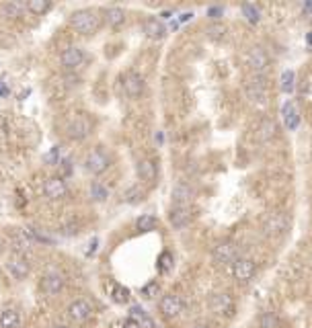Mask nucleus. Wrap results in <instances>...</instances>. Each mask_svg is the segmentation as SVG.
Listing matches in <instances>:
<instances>
[{
  "label": "nucleus",
  "instance_id": "18",
  "mask_svg": "<svg viewBox=\"0 0 312 328\" xmlns=\"http://www.w3.org/2000/svg\"><path fill=\"white\" fill-rule=\"evenodd\" d=\"M193 189L187 185V183H177L175 187H172V193H170V197H172V201H175V205H187L191 199H193Z\"/></svg>",
  "mask_w": 312,
  "mask_h": 328
},
{
  "label": "nucleus",
  "instance_id": "33",
  "mask_svg": "<svg viewBox=\"0 0 312 328\" xmlns=\"http://www.w3.org/2000/svg\"><path fill=\"white\" fill-rule=\"evenodd\" d=\"M90 197L95 199V201H105V199L109 197L107 187H103L101 183H92L90 185Z\"/></svg>",
  "mask_w": 312,
  "mask_h": 328
},
{
  "label": "nucleus",
  "instance_id": "20",
  "mask_svg": "<svg viewBox=\"0 0 312 328\" xmlns=\"http://www.w3.org/2000/svg\"><path fill=\"white\" fill-rule=\"evenodd\" d=\"M156 164L152 160H140L138 162V177H140L144 183H152L156 179Z\"/></svg>",
  "mask_w": 312,
  "mask_h": 328
},
{
  "label": "nucleus",
  "instance_id": "42",
  "mask_svg": "<svg viewBox=\"0 0 312 328\" xmlns=\"http://www.w3.org/2000/svg\"><path fill=\"white\" fill-rule=\"evenodd\" d=\"M310 13H312V0L304 4V15H310Z\"/></svg>",
  "mask_w": 312,
  "mask_h": 328
},
{
  "label": "nucleus",
  "instance_id": "32",
  "mask_svg": "<svg viewBox=\"0 0 312 328\" xmlns=\"http://www.w3.org/2000/svg\"><path fill=\"white\" fill-rule=\"evenodd\" d=\"M240 13H242V17H245L249 23H259V19H261V13H259V8L255 4H242L240 6Z\"/></svg>",
  "mask_w": 312,
  "mask_h": 328
},
{
  "label": "nucleus",
  "instance_id": "2",
  "mask_svg": "<svg viewBox=\"0 0 312 328\" xmlns=\"http://www.w3.org/2000/svg\"><path fill=\"white\" fill-rule=\"evenodd\" d=\"M99 15L95 10H76L70 17V25L83 35H90L99 29Z\"/></svg>",
  "mask_w": 312,
  "mask_h": 328
},
{
  "label": "nucleus",
  "instance_id": "13",
  "mask_svg": "<svg viewBox=\"0 0 312 328\" xmlns=\"http://www.w3.org/2000/svg\"><path fill=\"white\" fill-rule=\"evenodd\" d=\"M29 261L25 259L23 254H15V256H10L8 263H6V271L13 275L15 279H25L29 275Z\"/></svg>",
  "mask_w": 312,
  "mask_h": 328
},
{
  "label": "nucleus",
  "instance_id": "41",
  "mask_svg": "<svg viewBox=\"0 0 312 328\" xmlns=\"http://www.w3.org/2000/svg\"><path fill=\"white\" fill-rule=\"evenodd\" d=\"M191 17H193L191 13H185V15L179 17V21H181V23H187V21H191Z\"/></svg>",
  "mask_w": 312,
  "mask_h": 328
},
{
  "label": "nucleus",
  "instance_id": "17",
  "mask_svg": "<svg viewBox=\"0 0 312 328\" xmlns=\"http://www.w3.org/2000/svg\"><path fill=\"white\" fill-rule=\"evenodd\" d=\"M83 60H85V54H83V50H80V48H66L62 52V55H60V62H62V66L66 70L78 68L80 64H83Z\"/></svg>",
  "mask_w": 312,
  "mask_h": 328
},
{
  "label": "nucleus",
  "instance_id": "27",
  "mask_svg": "<svg viewBox=\"0 0 312 328\" xmlns=\"http://www.w3.org/2000/svg\"><path fill=\"white\" fill-rule=\"evenodd\" d=\"M172 265H175V259H172V254L169 252V250H165L163 254L158 256V273L160 275H167V273H170V269H172Z\"/></svg>",
  "mask_w": 312,
  "mask_h": 328
},
{
  "label": "nucleus",
  "instance_id": "28",
  "mask_svg": "<svg viewBox=\"0 0 312 328\" xmlns=\"http://www.w3.org/2000/svg\"><path fill=\"white\" fill-rule=\"evenodd\" d=\"M296 86V74L292 72V70H285V72L282 74V80H280V88L282 92H285V95H290V92L294 90Z\"/></svg>",
  "mask_w": 312,
  "mask_h": 328
},
{
  "label": "nucleus",
  "instance_id": "31",
  "mask_svg": "<svg viewBox=\"0 0 312 328\" xmlns=\"http://www.w3.org/2000/svg\"><path fill=\"white\" fill-rule=\"evenodd\" d=\"M259 326H261V328H282V320L277 318L275 314L265 312L261 318H259Z\"/></svg>",
  "mask_w": 312,
  "mask_h": 328
},
{
  "label": "nucleus",
  "instance_id": "35",
  "mask_svg": "<svg viewBox=\"0 0 312 328\" xmlns=\"http://www.w3.org/2000/svg\"><path fill=\"white\" fill-rule=\"evenodd\" d=\"M142 197H144V191L140 189V187H132V189L125 191V201L128 203H138Z\"/></svg>",
  "mask_w": 312,
  "mask_h": 328
},
{
  "label": "nucleus",
  "instance_id": "38",
  "mask_svg": "<svg viewBox=\"0 0 312 328\" xmlns=\"http://www.w3.org/2000/svg\"><path fill=\"white\" fill-rule=\"evenodd\" d=\"M222 15H224V8L222 6H210V8H207V17H210L212 21H218Z\"/></svg>",
  "mask_w": 312,
  "mask_h": 328
},
{
  "label": "nucleus",
  "instance_id": "40",
  "mask_svg": "<svg viewBox=\"0 0 312 328\" xmlns=\"http://www.w3.org/2000/svg\"><path fill=\"white\" fill-rule=\"evenodd\" d=\"M97 244H99V242H97V238H95V240L90 242V248H88V252H86V254H92V252H95V250H97Z\"/></svg>",
  "mask_w": 312,
  "mask_h": 328
},
{
  "label": "nucleus",
  "instance_id": "34",
  "mask_svg": "<svg viewBox=\"0 0 312 328\" xmlns=\"http://www.w3.org/2000/svg\"><path fill=\"white\" fill-rule=\"evenodd\" d=\"M158 291H160V285L156 283V281H150V283H146L144 287H142V298H146V300H154L156 296H158Z\"/></svg>",
  "mask_w": 312,
  "mask_h": 328
},
{
  "label": "nucleus",
  "instance_id": "39",
  "mask_svg": "<svg viewBox=\"0 0 312 328\" xmlns=\"http://www.w3.org/2000/svg\"><path fill=\"white\" fill-rule=\"evenodd\" d=\"M123 328H142V326H140V324H138L136 320L128 318V320H125V324H123Z\"/></svg>",
  "mask_w": 312,
  "mask_h": 328
},
{
  "label": "nucleus",
  "instance_id": "37",
  "mask_svg": "<svg viewBox=\"0 0 312 328\" xmlns=\"http://www.w3.org/2000/svg\"><path fill=\"white\" fill-rule=\"evenodd\" d=\"M43 160L48 164H60V146H54L48 154L43 156Z\"/></svg>",
  "mask_w": 312,
  "mask_h": 328
},
{
  "label": "nucleus",
  "instance_id": "26",
  "mask_svg": "<svg viewBox=\"0 0 312 328\" xmlns=\"http://www.w3.org/2000/svg\"><path fill=\"white\" fill-rule=\"evenodd\" d=\"M25 8H27V4H21V2H15V0H13V2H4L0 10H2L4 17L15 19V17H21V13H23Z\"/></svg>",
  "mask_w": 312,
  "mask_h": 328
},
{
  "label": "nucleus",
  "instance_id": "14",
  "mask_svg": "<svg viewBox=\"0 0 312 328\" xmlns=\"http://www.w3.org/2000/svg\"><path fill=\"white\" fill-rule=\"evenodd\" d=\"M68 316H70V320H74V322H85L92 316V308H90L88 301L76 300L68 306Z\"/></svg>",
  "mask_w": 312,
  "mask_h": 328
},
{
  "label": "nucleus",
  "instance_id": "10",
  "mask_svg": "<svg viewBox=\"0 0 312 328\" xmlns=\"http://www.w3.org/2000/svg\"><path fill=\"white\" fill-rule=\"evenodd\" d=\"M263 228L267 234H284V232L290 230V218H287V214H284V212H275L265 219Z\"/></svg>",
  "mask_w": 312,
  "mask_h": 328
},
{
  "label": "nucleus",
  "instance_id": "3",
  "mask_svg": "<svg viewBox=\"0 0 312 328\" xmlns=\"http://www.w3.org/2000/svg\"><path fill=\"white\" fill-rule=\"evenodd\" d=\"M232 275L240 283H247L257 275V263L253 259H247V256H240L232 263Z\"/></svg>",
  "mask_w": 312,
  "mask_h": 328
},
{
  "label": "nucleus",
  "instance_id": "22",
  "mask_svg": "<svg viewBox=\"0 0 312 328\" xmlns=\"http://www.w3.org/2000/svg\"><path fill=\"white\" fill-rule=\"evenodd\" d=\"M105 21L109 23V27H121L125 23V10L119 6H109L105 10Z\"/></svg>",
  "mask_w": 312,
  "mask_h": 328
},
{
  "label": "nucleus",
  "instance_id": "8",
  "mask_svg": "<svg viewBox=\"0 0 312 328\" xmlns=\"http://www.w3.org/2000/svg\"><path fill=\"white\" fill-rule=\"evenodd\" d=\"M85 168L92 174H101L109 168V156L103 150H92L85 160Z\"/></svg>",
  "mask_w": 312,
  "mask_h": 328
},
{
  "label": "nucleus",
  "instance_id": "12",
  "mask_svg": "<svg viewBox=\"0 0 312 328\" xmlns=\"http://www.w3.org/2000/svg\"><path fill=\"white\" fill-rule=\"evenodd\" d=\"M123 90H125V95H128V97L138 99L144 92V78L138 72H128L125 78H123Z\"/></svg>",
  "mask_w": 312,
  "mask_h": 328
},
{
  "label": "nucleus",
  "instance_id": "45",
  "mask_svg": "<svg viewBox=\"0 0 312 328\" xmlns=\"http://www.w3.org/2000/svg\"><path fill=\"white\" fill-rule=\"evenodd\" d=\"M52 328H66V326H64V324H54Z\"/></svg>",
  "mask_w": 312,
  "mask_h": 328
},
{
  "label": "nucleus",
  "instance_id": "7",
  "mask_svg": "<svg viewBox=\"0 0 312 328\" xmlns=\"http://www.w3.org/2000/svg\"><path fill=\"white\" fill-rule=\"evenodd\" d=\"M43 195L50 199V201H60L68 195V185L62 177H54V179H48L43 185Z\"/></svg>",
  "mask_w": 312,
  "mask_h": 328
},
{
  "label": "nucleus",
  "instance_id": "5",
  "mask_svg": "<svg viewBox=\"0 0 312 328\" xmlns=\"http://www.w3.org/2000/svg\"><path fill=\"white\" fill-rule=\"evenodd\" d=\"M212 256H214V261L218 265H230L236 259H240V252H238V246L234 242H222L214 248Z\"/></svg>",
  "mask_w": 312,
  "mask_h": 328
},
{
  "label": "nucleus",
  "instance_id": "11",
  "mask_svg": "<svg viewBox=\"0 0 312 328\" xmlns=\"http://www.w3.org/2000/svg\"><path fill=\"white\" fill-rule=\"evenodd\" d=\"M191 218H193V214H191V209L187 205H175L169 214V221L175 230H183L185 226H189Z\"/></svg>",
  "mask_w": 312,
  "mask_h": 328
},
{
  "label": "nucleus",
  "instance_id": "15",
  "mask_svg": "<svg viewBox=\"0 0 312 328\" xmlns=\"http://www.w3.org/2000/svg\"><path fill=\"white\" fill-rule=\"evenodd\" d=\"M62 289H64V277H62V275L50 273V275H45V277L41 279V291H43L45 296L54 298V296L60 294Z\"/></svg>",
  "mask_w": 312,
  "mask_h": 328
},
{
  "label": "nucleus",
  "instance_id": "44",
  "mask_svg": "<svg viewBox=\"0 0 312 328\" xmlns=\"http://www.w3.org/2000/svg\"><path fill=\"white\" fill-rule=\"evenodd\" d=\"M306 43H308V45H310V48H312V31H310V33L306 35Z\"/></svg>",
  "mask_w": 312,
  "mask_h": 328
},
{
  "label": "nucleus",
  "instance_id": "46",
  "mask_svg": "<svg viewBox=\"0 0 312 328\" xmlns=\"http://www.w3.org/2000/svg\"><path fill=\"white\" fill-rule=\"evenodd\" d=\"M2 250H4V242H2V240H0V252H2Z\"/></svg>",
  "mask_w": 312,
  "mask_h": 328
},
{
  "label": "nucleus",
  "instance_id": "21",
  "mask_svg": "<svg viewBox=\"0 0 312 328\" xmlns=\"http://www.w3.org/2000/svg\"><path fill=\"white\" fill-rule=\"evenodd\" d=\"M144 33L148 35L150 39H163L167 29H165V25L158 19H146L144 21Z\"/></svg>",
  "mask_w": 312,
  "mask_h": 328
},
{
  "label": "nucleus",
  "instance_id": "43",
  "mask_svg": "<svg viewBox=\"0 0 312 328\" xmlns=\"http://www.w3.org/2000/svg\"><path fill=\"white\" fill-rule=\"evenodd\" d=\"M191 328H212L210 324H205V322H198V324H193Z\"/></svg>",
  "mask_w": 312,
  "mask_h": 328
},
{
  "label": "nucleus",
  "instance_id": "29",
  "mask_svg": "<svg viewBox=\"0 0 312 328\" xmlns=\"http://www.w3.org/2000/svg\"><path fill=\"white\" fill-rule=\"evenodd\" d=\"M50 8H52L50 0H29L27 2V10L33 15H43V13H48Z\"/></svg>",
  "mask_w": 312,
  "mask_h": 328
},
{
  "label": "nucleus",
  "instance_id": "1",
  "mask_svg": "<svg viewBox=\"0 0 312 328\" xmlns=\"http://www.w3.org/2000/svg\"><path fill=\"white\" fill-rule=\"evenodd\" d=\"M207 308L212 314L220 316V318H232L236 312V303L232 300V296L226 294V291H218L207 298Z\"/></svg>",
  "mask_w": 312,
  "mask_h": 328
},
{
  "label": "nucleus",
  "instance_id": "19",
  "mask_svg": "<svg viewBox=\"0 0 312 328\" xmlns=\"http://www.w3.org/2000/svg\"><path fill=\"white\" fill-rule=\"evenodd\" d=\"M275 134H277L275 121L269 119V117H265V119L259 123V127H257V139H259L261 144H265V142H269V139H273Z\"/></svg>",
  "mask_w": 312,
  "mask_h": 328
},
{
  "label": "nucleus",
  "instance_id": "4",
  "mask_svg": "<svg viewBox=\"0 0 312 328\" xmlns=\"http://www.w3.org/2000/svg\"><path fill=\"white\" fill-rule=\"evenodd\" d=\"M247 66L255 74H263L265 70L269 68V54L265 52L261 45H255V48L247 54Z\"/></svg>",
  "mask_w": 312,
  "mask_h": 328
},
{
  "label": "nucleus",
  "instance_id": "23",
  "mask_svg": "<svg viewBox=\"0 0 312 328\" xmlns=\"http://www.w3.org/2000/svg\"><path fill=\"white\" fill-rule=\"evenodd\" d=\"M0 328H19V312L6 308L0 314Z\"/></svg>",
  "mask_w": 312,
  "mask_h": 328
},
{
  "label": "nucleus",
  "instance_id": "24",
  "mask_svg": "<svg viewBox=\"0 0 312 328\" xmlns=\"http://www.w3.org/2000/svg\"><path fill=\"white\" fill-rule=\"evenodd\" d=\"M130 318H132V320H136V322L140 324L142 328H154V322L148 318L146 312H144L140 306H134V308L130 310Z\"/></svg>",
  "mask_w": 312,
  "mask_h": 328
},
{
  "label": "nucleus",
  "instance_id": "25",
  "mask_svg": "<svg viewBox=\"0 0 312 328\" xmlns=\"http://www.w3.org/2000/svg\"><path fill=\"white\" fill-rule=\"evenodd\" d=\"M158 226V219L154 216H150V214H144L136 219V230H140V232H150V230H154Z\"/></svg>",
  "mask_w": 312,
  "mask_h": 328
},
{
  "label": "nucleus",
  "instance_id": "9",
  "mask_svg": "<svg viewBox=\"0 0 312 328\" xmlns=\"http://www.w3.org/2000/svg\"><path fill=\"white\" fill-rule=\"evenodd\" d=\"M160 308V314L165 316V318H177V316L183 312V300L177 296V294H169V296H163L158 303Z\"/></svg>",
  "mask_w": 312,
  "mask_h": 328
},
{
  "label": "nucleus",
  "instance_id": "36",
  "mask_svg": "<svg viewBox=\"0 0 312 328\" xmlns=\"http://www.w3.org/2000/svg\"><path fill=\"white\" fill-rule=\"evenodd\" d=\"M224 33H226V27L222 25V23H216V25L207 27V35H210L212 39H222Z\"/></svg>",
  "mask_w": 312,
  "mask_h": 328
},
{
  "label": "nucleus",
  "instance_id": "16",
  "mask_svg": "<svg viewBox=\"0 0 312 328\" xmlns=\"http://www.w3.org/2000/svg\"><path fill=\"white\" fill-rule=\"evenodd\" d=\"M282 119H284V125H285V130H290V132H296L298 130V125H300V113L296 109V105L294 103H284V107H282Z\"/></svg>",
  "mask_w": 312,
  "mask_h": 328
},
{
  "label": "nucleus",
  "instance_id": "6",
  "mask_svg": "<svg viewBox=\"0 0 312 328\" xmlns=\"http://www.w3.org/2000/svg\"><path fill=\"white\" fill-rule=\"evenodd\" d=\"M68 136H70L72 139H85L90 132H92V123L86 115H76L74 119L68 123Z\"/></svg>",
  "mask_w": 312,
  "mask_h": 328
},
{
  "label": "nucleus",
  "instance_id": "30",
  "mask_svg": "<svg viewBox=\"0 0 312 328\" xmlns=\"http://www.w3.org/2000/svg\"><path fill=\"white\" fill-rule=\"evenodd\" d=\"M111 300H113L115 303H125V301L130 300V289L123 287V285H119V283H115V285L111 287Z\"/></svg>",
  "mask_w": 312,
  "mask_h": 328
}]
</instances>
